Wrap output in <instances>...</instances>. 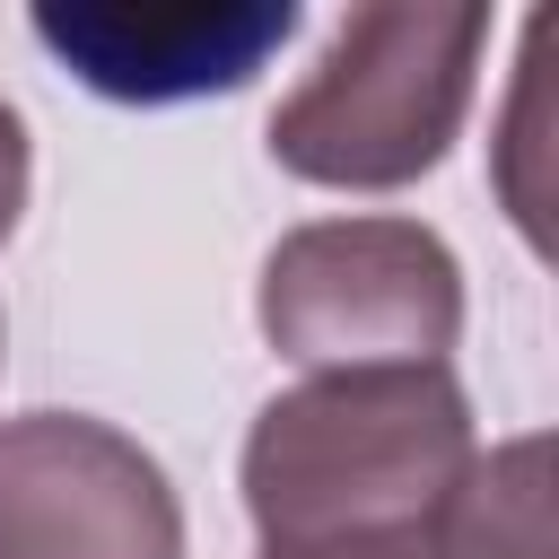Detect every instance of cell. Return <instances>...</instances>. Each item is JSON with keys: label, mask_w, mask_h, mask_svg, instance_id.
Instances as JSON below:
<instances>
[{"label": "cell", "mask_w": 559, "mask_h": 559, "mask_svg": "<svg viewBox=\"0 0 559 559\" xmlns=\"http://www.w3.org/2000/svg\"><path fill=\"white\" fill-rule=\"evenodd\" d=\"M472 454L480 428L454 367H341L253 411L236 489L262 550H306L445 507Z\"/></svg>", "instance_id": "1"}, {"label": "cell", "mask_w": 559, "mask_h": 559, "mask_svg": "<svg viewBox=\"0 0 559 559\" xmlns=\"http://www.w3.org/2000/svg\"><path fill=\"white\" fill-rule=\"evenodd\" d=\"M480 52L489 9H349L306 61V79L271 105V166L323 192H411L463 140Z\"/></svg>", "instance_id": "2"}, {"label": "cell", "mask_w": 559, "mask_h": 559, "mask_svg": "<svg viewBox=\"0 0 559 559\" xmlns=\"http://www.w3.org/2000/svg\"><path fill=\"white\" fill-rule=\"evenodd\" d=\"M253 323L306 376L445 367L463 341V262L428 218L402 210L306 218L262 253Z\"/></svg>", "instance_id": "3"}, {"label": "cell", "mask_w": 559, "mask_h": 559, "mask_svg": "<svg viewBox=\"0 0 559 559\" xmlns=\"http://www.w3.org/2000/svg\"><path fill=\"white\" fill-rule=\"evenodd\" d=\"M0 559H192L166 463L96 411L0 419Z\"/></svg>", "instance_id": "4"}, {"label": "cell", "mask_w": 559, "mask_h": 559, "mask_svg": "<svg viewBox=\"0 0 559 559\" xmlns=\"http://www.w3.org/2000/svg\"><path fill=\"white\" fill-rule=\"evenodd\" d=\"M35 44L105 105H192L236 96L306 26L297 0H44Z\"/></svg>", "instance_id": "5"}, {"label": "cell", "mask_w": 559, "mask_h": 559, "mask_svg": "<svg viewBox=\"0 0 559 559\" xmlns=\"http://www.w3.org/2000/svg\"><path fill=\"white\" fill-rule=\"evenodd\" d=\"M262 559H559L550 437L524 428L507 445H480L472 472L454 480V498L411 515V524L341 533V542H306V550H262Z\"/></svg>", "instance_id": "6"}, {"label": "cell", "mask_w": 559, "mask_h": 559, "mask_svg": "<svg viewBox=\"0 0 559 559\" xmlns=\"http://www.w3.org/2000/svg\"><path fill=\"white\" fill-rule=\"evenodd\" d=\"M542 44H550V17L524 26V70H515L507 122H498V140H489L498 201H507V218L524 227L533 253H550V175H542V157H550V140H542V70H550V61H542Z\"/></svg>", "instance_id": "7"}, {"label": "cell", "mask_w": 559, "mask_h": 559, "mask_svg": "<svg viewBox=\"0 0 559 559\" xmlns=\"http://www.w3.org/2000/svg\"><path fill=\"white\" fill-rule=\"evenodd\" d=\"M26 192H35V148H26V114L0 96V245L17 236L26 218Z\"/></svg>", "instance_id": "8"}, {"label": "cell", "mask_w": 559, "mask_h": 559, "mask_svg": "<svg viewBox=\"0 0 559 559\" xmlns=\"http://www.w3.org/2000/svg\"><path fill=\"white\" fill-rule=\"evenodd\" d=\"M0 358H9V323H0Z\"/></svg>", "instance_id": "9"}]
</instances>
